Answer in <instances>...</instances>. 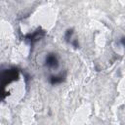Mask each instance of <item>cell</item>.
<instances>
[{
	"mask_svg": "<svg viewBox=\"0 0 125 125\" xmlns=\"http://www.w3.org/2000/svg\"><path fill=\"white\" fill-rule=\"evenodd\" d=\"M62 80H63L62 76H51V78H50V82H51L52 84H58V83H61Z\"/></svg>",
	"mask_w": 125,
	"mask_h": 125,
	"instance_id": "cell-4",
	"label": "cell"
},
{
	"mask_svg": "<svg viewBox=\"0 0 125 125\" xmlns=\"http://www.w3.org/2000/svg\"><path fill=\"white\" fill-rule=\"evenodd\" d=\"M44 34H45L44 31H41V30L37 29V30H36L35 32H33L32 34H28V35H26V38L30 40L31 44H33V43L36 42L38 39H40L42 36H44Z\"/></svg>",
	"mask_w": 125,
	"mask_h": 125,
	"instance_id": "cell-3",
	"label": "cell"
},
{
	"mask_svg": "<svg viewBox=\"0 0 125 125\" xmlns=\"http://www.w3.org/2000/svg\"><path fill=\"white\" fill-rule=\"evenodd\" d=\"M19 72L16 68L2 69L0 70V100H4L7 96V92L4 88L11 82L18 79Z\"/></svg>",
	"mask_w": 125,
	"mask_h": 125,
	"instance_id": "cell-1",
	"label": "cell"
},
{
	"mask_svg": "<svg viewBox=\"0 0 125 125\" xmlns=\"http://www.w3.org/2000/svg\"><path fill=\"white\" fill-rule=\"evenodd\" d=\"M46 65L49 66V67L57 68L59 66V62H58L57 57L55 55H53V54L48 55L47 58H46Z\"/></svg>",
	"mask_w": 125,
	"mask_h": 125,
	"instance_id": "cell-2",
	"label": "cell"
}]
</instances>
